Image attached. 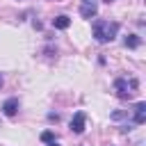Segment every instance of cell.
<instances>
[{"mask_svg": "<svg viewBox=\"0 0 146 146\" xmlns=\"http://www.w3.org/2000/svg\"><path fill=\"white\" fill-rule=\"evenodd\" d=\"M91 32H94V39L98 43H110L119 34V23L116 21H103V18H98V21L91 23Z\"/></svg>", "mask_w": 146, "mask_h": 146, "instance_id": "obj_1", "label": "cell"}, {"mask_svg": "<svg viewBox=\"0 0 146 146\" xmlns=\"http://www.w3.org/2000/svg\"><path fill=\"white\" fill-rule=\"evenodd\" d=\"M137 89H139L137 78H116L114 80V91H116V96L121 100H130L137 94Z\"/></svg>", "mask_w": 146, "mask_h": 146, "instance_id": "obj_2", "label": "cell"}, {"mask_svg": "<svg viewBox=\"0 0 146 146\" xmlns=\"http://www.w3.org/2000/svg\"><path fill=\"white\" fill-rule=\"evenodd\" d=\"M98 14V0H80V16L82 18H96Z\"/></svg>", "mask_w": 146, "mask_h": 146, "instance_id": "obj_3", "label": "cell"}, {"mask_svg": "<svg viewBox=\"0 0 146 146\" xmlns=\"http://www.w3.org/2000/svg\"><path fill=\"white\" fill-rule=\"evenodd\" d=\"M84 123H87V114L84 112H75L73 119H71V130L75 135H82L84 132Z\"/></svg>", "mask_w": 146, "mask_h": 146, "instance_id": "obj_4", "label": "cell"}, {"mask_svg": "<svg viewBox=\"0 0 146 146\" xmlns=\"http://www.w3.org/2000/svg\"><path fill=\"white\" fill-rule=\"evenodd\" d=\"M146 121V103L144 100H139L137 105H135V116H132V125H141Z\"/></svg>", "mask_w": 146, "mask_h": 146, "instance_id": "obj_5", "label": "cell"}, {"mask_svg": "<svg viewBox=\"0 0 146 146\" xmlns=\"http://www.w3.org/2000/svg\"><path fill=\"white\" fill-rule=\"evenodd\" d=\"M18 107H21L18 98H7V100L2 103V112H5V116H14V114L18 112Z\"/></svg>", "mask_w": 146, "mask_h": 146, "instance_id": "obj_6", "label": "cell"}, {"mask_svg": "<svg viewBox=\"0 0 146 146\" xmlns=\"http://www.w3.org/2000/svg\"><path fill=\"white\" fill-rule=\"evenodd\" d=\"M68 25H71V18L64 16V14L52 18V27H55V30H68Z\"/></svg>", "mask_w": 146, "mask_h": 146, "instance_id": "obj_7", "label": "cell"}, {"mask_svg": "<svg viewBox=\"0 0 146 146\" xmlns=\"http://www.w3.org/2000/svg\"><path fill=\"white\" fill-rule=\"evenodd\" d=\"M123 46L130 48V50H135V48L141 46V36H137V34H128V36L123 39Z\"/></svg>", "mask_w": 146, "mask_h": 146, "instance_id": "obj_8", "label": "cell"}, {"mask_svg": "<svg viewBox=\"0 0 146 146\" xmlns=\"http://www.w3.org/2000/svg\"><path fill=\"white\" fill-rule=\"evenodd\" d=\"M41 141H43V144H52V141H57V139H55V132L43 130V132H41Z\"/></svg>", "mask_w": 146, "mask_h": 146, "instance_id": "obj_9", "label": "cell"}, {"mask_svg": "<svg viewBox=\"0 0 146 146\" xmlns=\"http://www.w3.org/2000/svg\"><path fill=\"white\" fill-rule=\"evenodd\" d=\"M48 121H55V123H57V121H59V114H55V112H50V114H48Z\"/></svg>", "mask_w": 146, "mask_h": 146, "instance_id": "obj_10", "label": "cell"}, {"mask_svg": "<svg viewBox=\"0 0 146 146\" xmlns=\"http://www.w3.org/2000/svg\"><path fill=\"white\" fill-rule=\"evenodd\" d=\"M46 55H48V57H52V55H57V50H52V48L48 46V48H46Z\"/></svg>", "mask_w": 146, "mask_h": 146, "instance_id": "obj_11", "label": "cell"}, {"mask_svg": "<svg viewBox=\"0 0 146 146\" xmlns=\"http://www.w3.org/2000/svg\"><path fill=\"white\" fill-rule=\"evenodd\" d=\"M48 146H59V144H57V141H52V144H48Z\"/></svg>", "mask_w": 146, "mask_h": 146, "instance_id": "obj_12", "label": "cell"}, {"mask_svg": "<svg viewBox=\"0 0 146 146\" xmlns=\"http://www.w3.org/2000/svg\"><path fill=\"white\" fill-rule=\"evenodd\" d=\"M0 89H2V75H0Z\"/></svg>", "mask_w": 146, "mask_h": 146, "instance_id": "obj_13", "label": "cell"}, {"mask_svg": "<svg viewBox=\"0 0 146 146\" xmlns=\"http://www.w3.org/2000/svg\"><path fill=\"white\" fill-rule=\"evenodd\" d=\"M105 2H107V5H110V2H114V0H105Z\"/></svg>", "mask_w": 146, "mask_h": 146, "instance_id": "obj_14", "label": "cell"}]
</instances>
